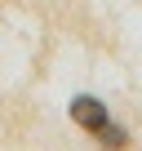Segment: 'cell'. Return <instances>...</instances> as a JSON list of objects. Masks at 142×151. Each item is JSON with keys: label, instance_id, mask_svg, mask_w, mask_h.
<instances>
[{"label": "cell", "instance_id": "6da1fadb", "mask_svg": "<svg viewBox=\"0 0 142 151\" xmlns=\"http://www.w3.org/2000/svg\"><path fill=\"white\" fill-rule=\"evenodd\" d=\"M71 120H76L80 129H89V133H98V129L111 124V116H107V107L98 98H71Z\"/></svg>", "mask_w": 142, "mask_h": 151}, {"label": "cell", "instance_id": "7a4b0ae2", "mask_svg": "<svg viewBox=\"0 0 142 151\" xmlns=\"http://www.w3.org/2000/svg\"><path fill=\"white\" fill-rule=\"evenodd\" d=\"M93 138H98V142H102L107 151H124V147H129V133H124V129H115V124H107V129H98Z\"/></svg>", "mask_w": 142, "mask_h": 151}]
</instances>
